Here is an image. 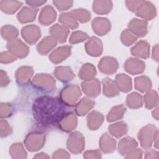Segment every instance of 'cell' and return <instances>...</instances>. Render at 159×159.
Returning <instances> with one entry per match:
<instances>
[{
    "label": "cell",
    "instance_id": "6da1fadb",
    "mask_svg": "<svg viewBox=\"0 0 159 159\" xmlns=\"http://www.w3.org/2000/svg\"><path fill=\"white\" fill-rule=\"evenodd\" d=\"M66 105L57 98L42 96L37 99L33 106L36 120L43 126L59 124L68 114Z\"/></svg>",
    "mask_w": 159,
    "mask_h": 159
},
{
    "label": "cell",
    "instance_id": "7a4b0ae2",
    "mask_svg": "<svg viewBox=\"0 0 159 159\" xmlns=\"http://www.w3.org/2000/svg\"><path fill=\"white\" fill-rule=\"evenodd\" d=\"M137 146V143L130 137L122 139L119 144V152L121 155H129Z\"/></svg>",
    "mask_w": 159,
    "mask_h": 159
},
{
    "label": "cell",
    "instance_id": "3957f363",
    "mask_svg": "<svg viewBox=\"0 0 159 159\" xmlns=\"http://www.w3.org/2000/svg\"><path fill=\"white\" fill-rule=\"evenodd\" d=\"M104 84V94L107 96H113L118 94V89L114 82L111 79L106 78L103 80Z\"/></svg>",
    "mask_w": 159,
    "mask_h": 159
},
{
    "label": "cell",
    "instance_id": "277c9868",
    "mask_svg": "<svg viewBox=\"0 0 159 159\" xmlns=\"http://www.w3.org/2000/svg\"><path fill=\"white\" fill-rule=\"evenodd\" d=\"M21 2L17 1H1V10L8 14L14 13L17 11V9L20 6Z\"/></svg>",
    "mask_w": 159,
    "mask_h": 159
},
{
    "label": "cell",
    "instance_id": "5b68a950",
    "mask_svg": "<svg viewBox=\"0 0 159 159\" xmlns=\"http://www.w3.org/2000/svg\"><path fill=\"white\" fill-rule=\"evenodd\" d=\"M37 10L36 9H31L27 7H24L20 12L19 13L17 17L20 22H27L29 21L33 20V18L28 16L29 14H36Z\"/></svg>",
    "mask_w": 159,
    "mask_h": 159
},
{
    "label": "cell",
    "instance_id": "8992f818",
    "mask_svg": "<svg viewBox=\"0 0 159 159\" xmlns=\"http://www.w3.org/2000/svg\"><path fill=\"white\" fill-rule=\"evenodd\" d=\"M143 66H145L143 63L141 61H136L135 65H132L128 60L125 63V70L130 73H139L143 71Z\"/></svg>",
    "mask_w": 159,
    "mask_h": 159
},
{
    "label": "cell",
    "instance_id": "52a82bcc",
    "mask_svg": "<svg viewBox=\"0 0 159 159\" xmlns=\"http://www.w3.org/2000/svg\"><path fill=\"white\" fill-rule=\"evenodd\" d=\"M1 34L3 38L7 39V40H10V35H11L12 39L16 38L18 35L17 29L12 26L6 25L4 26L1 29Z\"/></svg>",
    "mask_w": 159,
    "mask_h": 159
},
{
    "label": "cell",
    "instance_id": "ba28073f",
    "mask_svg": "<svg viewBox=\"0 0 159 159\" xmlns=\"http://www.w3.org/2000/svg\"><path fill=\"white\" fill-rule=\"evenodd\" d=\"M125 107H123L122 106H117L112 109L110 114L107 116V121H113L117 120L118 118H121L123 116L124 111H125Z\"/></svg>",
    "mask_w": 159,
    "mask_h": 159
},
{
    "label": "cell",
    "instance_id": "9c48e42d",
    "mask_svg": "<svg viewBox=\"0 0 159 159\" xmlns=\"http://www.w3.org/2000/svg\"><path fill=\"white\" fill-rule=\"evenodd\" d=\"M94 103L93 101L89 100L88 99V101L86 103V105L83 106L81 103L79 102L77 107H76V112L79 115H84V109H85V112H86L89 110H90L91 108H92L94 106Z\"/></svg>",
    "mask_w": 159,
    "mask_h": 159
},
{
    "label": "cell",
    "instance_id": "30bf717a",
    "mask_svg": "<svg viewBox=\"0 0 159 159\" xmlns=\"http://www.w3.org/2000/svg\"><path fill=\"white\" fill-rule=\"evenodd\" d=\"M17 148L16 143H14V145H13L11 148V150L9 152H11V155L13 158H19L18 155H19V153L21 154L24 157V158H26V153L23 150V148L21 145V143L20 145L19 150H17Z\"/></svg>",
    "mask_w": 159,
    "mask_h": 159
},
{
    "label": "cell",
    "instance_id": "8fae6325",
    "mask_svg": "<svg viewBox=\"0 0 159 159\" xmlns=\"http://www.w3.org/2000/svg\"><path fill=\"white\" fill-rule=\"evenodd\" d=\"M88 37V35L84 33H82L81 32H74L72 34V37L71 39L70 40V42L71 43H76L78 42H81V41H83L84 40H85L86 38Z\"/></svg>",
    "mask_w": 159,
    "mask_h": 159
},
{
    "label": "cell",
    "instance_id": "7c38bea8",
    "mask_svg": "<svg viewBox=\"0 0 159 159\" xmlns=\"http://www.w3.org/2000/svg\"><path fill=\"white\" fill-rule=\"evenodd\" d=\"M14 60H16V58H14L12 55L8 53L7 52H2L1 54V63H8L11 62Z\"/></svg>",
    "mask_w": 159,
    "mask_h": 159
},
{
    "label": "cell",
    "instance_id": "4fadbf2b",
    "mask_svg": "<svg viewBox=\"0 0 159 159\" xmlns=\"http://www.w3.org/2000/svg\"><path fill=\"white\" fill-rule=\"evenodd\" d=\"M46 1H30L28 2L27 1V3L31 4V6H41V4H42L43 3H45Z\"/></svg>",
    "mask_w": 159,
    "mask_h": 159
}]
</instances>
